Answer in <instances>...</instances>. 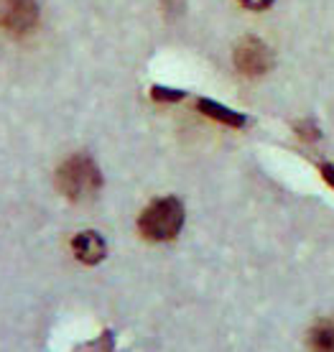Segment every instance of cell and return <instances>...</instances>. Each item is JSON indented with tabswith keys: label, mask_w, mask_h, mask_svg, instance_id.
<instances>
[{
	"label": "cell",
	"mask_w": 334,
	"mask_h": 352,
	"mask_svg": "<svg viewBox=\"0 0 334 352\" xmlns=\"http://www.w3.org/2000/svg\"><path fill=\"white\" fill-rule=\"evenodd\" d=\"M56 186L71 202H87V199H92L100 192L102 174H100L97 164L89 156L77 153V156L67 159L59 166V171H56Z\"/></svg>",
	"instance_id": "cell-1"
},
{
	"label": "cell",
	"mask_w": 334,
	"mask_h": 352,
	"mask_svg": "<svg viewBox=\"0 0 334 352\" xmlns=\"http://www.w3.org/2000/svg\"><path fill=\"white\" fill-rule=\"evenodd\" d=\"M184 225V204L176 197H164L156 199L143 210L138 228H141L143 238L164 243V240H174L179 235V230Z\"/></svg>",
	"instance_id": "cell-2"
},
{
	"label": "cell",
	"mask_w": 334,
	"mask_h": 352,
	"mask_svg": "<svg viewBox=\"0 0 334 352\" xmlns=\"http://www.w3.org/2000/svg\"><path fill=\"white\" fill-rule=\"evenodd\" d=\"M38 3L36 0H0V26L13 36H26L38 26Z\"/></svg>",
	"instance_id": "cell-3"
},
{
	"label": "cell",
	"mask_w": 334,
	"mask_h": 352,
	"mask_svg": "<svg viewBox=\"0 0 334 352\" xmlns=\"http://www.w3.org/2000/svg\"><path fill=\"white\" fill-rule=\"evenodd\" d=\"M235 67H238V72L247 74V77H260L265 72H271L273 52L260 38L247 36V38H243L238 44V49H235Z\"/></svg>",
	"instance_id": "cell-4"
},
{
	"label": "cell",
	"mask_w": 334,
	"mask_h": 352,
	"mask_svg": "<svg viewBox=\"0 0 334 352\" xmlns=\"http://www.w3.org/2000/svg\"><path fill=\"white\" fill-rule=\"evenodd\" d=\"M71 250H74V256L80 258L82 263L95 265V263H100V261L105 258L107 245H105V240H102V235H100V232H92V230H87V232L74 235V240H71Z\"/></svg>",
	"instance_id": "cell-5"
},
{
	"label": "cell",
	"mask_w": 334,
	"mask_h": 352,
	"mask_svg": "<svg viewBox=\"0 0 334 352\" xmlns=\"http://www.w3.org/2000/svg\"><path fill=\"white\" fill-rule=\"evenodd\" d=\"M197 107H199V113H204L207 118L217 120V123L232 125V128H243V125H245V115L235 113V110H230V107L220 105V102H212V100H199V102H197Z\"/></svg>",
	"instance_id": "cell-6"
},
{
	"label": "cell",
	"mask_w": 334,
	"mask_h": 352,
	"mask_svg": "<svg viewBox=\"0 0 334 352\" xmlns=\"http://www.w3.org/2000/svg\"><path fill=\"white\" fill-rule=\"evenodd\" d=\"M309 347H311V352H334V317L322 319L309 332Z\"/></svg>",
	"instance_id": "cell-7"
},
{
	"label": "cell",
	"mask_w": 334,
	"mask_h": 352,
	"mask_svg": "<svg viewBox=\"0 0 334 352\" xmlns=\"http://www.w3.org/2000/svg\"><path fill=\"white\" fill-rule=\"evenodd\" d=\"M151 95L156 97V100H164V102H176V100H181L184 92H179V89H168V87H153L151 89Z\"/></svg>",
	"instance_id": "cell-8"
},
{
	"label": "cell",
	"mask_w": 334,
	"mask_h": 352,
	"mask_svg": "<svg viewBox=\"0 0 334 352\" xmlns=\"http://www.w3.org/2000/svg\"><path fill=\"white\" fill-rule=\"evenodd\" d=\"M296 131H299V135H301V138H307V141H317V138H319L317 125L311 123V120H304V123H296Z\"/></svg>",
	"instance_id": "cell-9"
},
{
	"label": "cell",
	"mask_w": 334,
	"mask_h": 352,
	"mask_svg": "<svg viewBox=\"0 0 334 352\" xmlns=\"http://www.w3.org/2000/svg\"><path fill=\"white\" fill-rule=\"evenodd\" d=\"M247 10H265L273 6V0H240Z\"/></svg>",
	"instance_id": "cell-10"
},
{
	"label": "cell",
	"mask_w": 334,
	"mask_h": 352,
	"mask_svg": "<svg viewBox=\"0 0 334 352\" xmlns=\"http://www.w3.org/2000/svg\"><path fill=\"white\" fill-rule=\"evenodd\" d=\"M319 171H322V176H324L326 184L334 189V166H332V164H322V168H319Z\"/></svg>",
	"instance_id": "cell-11"
}]
</instances>
